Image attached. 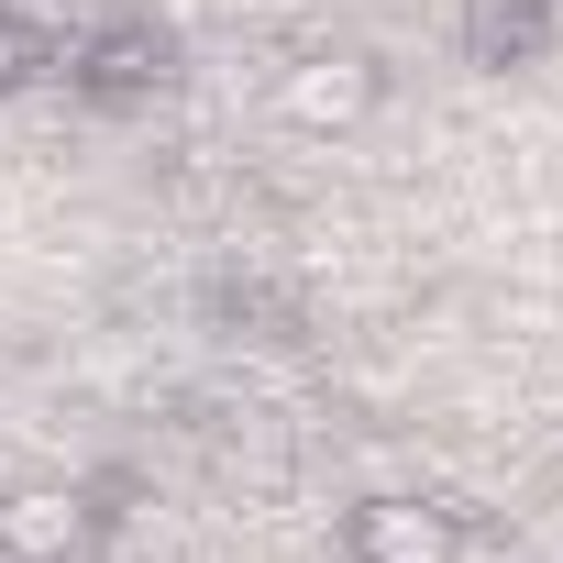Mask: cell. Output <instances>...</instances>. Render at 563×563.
Returning <instances> with one entry per match:
<instances>
[{
	"label": "cell",
	"mask_w": 563,
	"mask_h": 563,
	"mask_svg": "<svg viewBox=\"0 0 563 563\" xmlns=\"http://www.w3.org/2000/svg\"><path fill=\"white\" fill-rule=\"evenodd\" d=\"M563 45V0H453V56L486 78H519Z\"/></svg>",
	"instance_id": "5"
},
{
	"label": "cell",
	"mask_w": 563,
	"mask_h": 563,
	"mask_svg": "<svg viewBox=\"0 0 563 563\" xmlns=\"http://www.w3.org/2000/svg\"><path fill=\"white\" fill-rule=\"evenodd\" d=\"M56 67H67V89H78L89 111H144V100H166V78H177V34H166L155 12H111V23L67 34Z\"/></svg>",
	"instance_id": "2"
},
{
	"label": "cell",
	"mask_w": 563,
	"mask_h": 563,
	"mask_svg": "<svg viewBox=\"0 0 563 563\" xmlns=\"http://www.w3.org/2000/svg\"><path fill=\"white\" fill-rule=\"evenodd\" d=\"M265 111L288 122V133H310V144H354L376 111H387V56L376 45H288L276 56V78H265Z\"/></svg>",
	"instance_id": "1"
},
{
	"label": "cell",
	"mask_w": 563,
	"mask_h": 563,
	"mask_svg": "<svg viewBox=\"0 0 563 563\" xmlns=\"http://www.w3.org/2000/svg\"><path fill=\"white\" fill-rule=\"evenodd\" d=\"M111 541V486L89 475H34L0 497V563H89Z\"/></svg>",
	"instance_id": "3"
},
{
	"label": "cell",
	"mask_w": 563,
	"mask_h": 563,
	"mask_svg": "<svg viewBox=\"0 0 563 563\" xmlns=\"http://www.w3.org/2000/svg\"><path fill=\"white\" fill-rule=\"evenodd\" d=\"M343 563H464V508L431 486H365L343 508Z\"/></svg>",
	"instance_id": "4"
},
{
	"label": "cell",
	"mask_w": 563,
	"mask_h": 563,
	"mask_svg": "<svg viewBox=\"0 0 563 563\" xmlns=\"http://www.w3.org/2000/svg\"><path fill=\"white\" fill-rule=\"evenodd\" d=\"M34 67H45V45H34V23L12 12V0H0V89H23Z\"/></svg>",
	"instance_id": "6"
}]
</instances>
